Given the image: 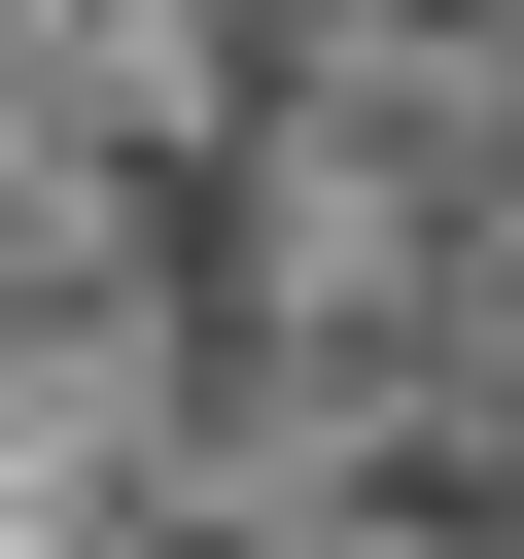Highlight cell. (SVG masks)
Here are the masks:
<instances>
[{
    "mask_svg": "<svg viewBox=\"0 0 524 559\" xmlns=\"http://www.w3.org/2000/svg\"><path fill=\"white\" fill-rule=\"evenodd\" d=\"M0 559H524V0H0Z\"/></svg>",
    "mask_w": 524,
    "mask_h": 559,
    "instance_id": "6da1fadb",
    "label": "cell"
}]
</instances>
